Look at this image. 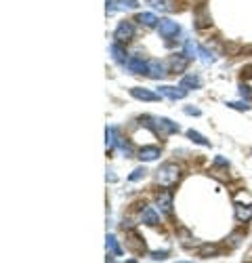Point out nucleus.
I'll use <instances>...</instances> for the list:
<instances>
[{
    "instance_id": "21",
    "label": "nucleus",
    "mask_w": 252,
    "mask_h": 263,
    "mask_svg": "<svg viewBox=\"0 0 252 263\" xmlns=\"http://www.w3.org/2000/svg\"><path fill=\"white\" fill-rule=\"evenodd\" d=\"M217 255H219V249L214 247V244H204L200 249V257H204V259H210V257H217Z\"/></svg>"
},
{
    "instance_id": "32",
    "label": "nucleus",
    "mask_w": 252,
    "mask_h": 263,
    "mask_svg": "<svg viewBox=\"0 0 252 263\" xmlns=\"http://www.w3.org/2000/svg\"><path fill=\"white\" fill-rule=\"evenodd\" d=\"M214 164H219V166H229V160H225L223 156H217V158H214Z\"/></svg>"
},
{
    "instance_id": "33",
    "label": "nucleus",
    "mask_w": 252,
    "mask_h": 263,
    "mask_svg": "<svg viewBox=\"0 0 252 263\" xmlns=\"http://www.w3.org/2000/svg\"><path fill=\"white\" fill-rule=\"evenodd\" d=\"M107 181H112V183L116 181V175H114L112 171H107Z\"/></svg>"
},
{
    "instance_id": "8",
    "label": "nucleus",
    "mask_w": 252,
    "mask_h": 263,
    "mask_svg": "<svg viewBox=\"0 0 252 263\" xmlns=\"http://www.w3.org/2000/svg\"><path fill=\"white\" fill-rule=\"evenodd\" d=\"M168 72H166V67H164V64L162 61H158V59H149L147 61V76L151 78V80H162Z\"/></svg>"
},
{
    "instance_id": "5",
    "label": "nucleus",
    "mask_w": 252,
    "mask_h": 263,
    "mask_svg": "<svg viewBox=\"0 0 252 263\" xmlns=\"http://www.w3.org/2000/svg\"><path fill=\"white\" fill-rule=\"evenodd\" d=\"M158 93L162 95V97H166L170 101H177V99H185L187 97V89H183L181 84L179 86H170V84H162Z\"/></svg>"
},
{
    "instance_id": "27",
    "label": "nucleus",
    "mask_w": 252,
    "mask_h": 263,
    "mask_svg": "<svg viewBox=\"0 0 252 263\" xmlns=\"http://www.w3.org/2000/svg\"><path fill=\"white\" fill-rule=\"evenodd\" d=\"M227 108L238 110V112H248V110H250V105H248L246 101H227Z\"/></svg>"
},
{
    "instance_id": "10",
    "label": "nucleus",
    "mask_w": 252,
    "mask_h": 263,
    "mask_svg": "<svg viewBox=\"0 0 252 263\" xmlns=\"http://www.w3.org/2000/svg\"><path fill=\"white\" fill-rule=\"evenodd\" d=\"M187 66H189V57L185 55V53H177V55L170 57V72H173V74L185 72Z\"/></svg>"
},
{
    "instance_id": "12",
    "label": "nucleus",
    "mask_w": 252,
    "mask_h": 263,
    "mask_svg": "<svg viewBox=\"0 0 252 263\" xmlns=\"http://www.w3.org/2000/svg\"><path fill=\"white\" fill-rule=\"evenodd\" d=\"M181 86L183 89H187V91H195V89H200L202 86V78L197 76V74H185L183 78H181Z\"/></svg>"
},
{
    "instance_id": "22",
    "label": "nucleus",
    "mask_w": 252,
    "mask_h": 263,
    "mask_svg": "<svg viewBox=\"0 0 252 263\" xmlns=\"http://www.w3.org/2000/svg\"><path fill=\"white\" fill-rule=\"evenodd\" d=\"M145 175H147V169L145 166H137V169H134L130 175H128V181H141V179H145Z\"/></svg>"
},
{
    "instance_id": "34",
    "label": "nucleus",
    "mask_w": 252,
    "mask_h": 263,
    "mask_svg": "<svg viewBox=\"0 0 252 263\" xmlns=\"http://www.w3.org/2000/svg\"><path fill=\"white\" fill-rule=\"evenodd\" d=\"M250 152H252V150H250Z\"/></svg>"
},
{
    "instance_id": "15",
    "label": "nucleus",
    "mask_w": 252,
    "mask_h": 263,
    "mask_svg": "<svg viewBox=\"0 0 252 263\" xmlns=\"http://www.w3.org/2000/svg\"><path fill=\"white\" fill-rule=\"evenodd\" d=\"M105 137H107V141H105V147H107V152H112L118 147V129L116 127H107L105 129Z\"/></svg>"
},
{
    "instance_id": "9",
    "label": "nucleus",
    "mask_w": 252,
    "mask_h": 263,
    "mask_svg": "<svg viewBox=\"0 0 252 263\" xmlns=\"http://www.w3.org/2000/svg\"><path fill=\"white\" fill-rule=\"evenodd\" d=\"M162 156V150L158 145H143L141 150H139V160L141 162H154V160H158V158Z\"/></svg>"
},
{
    "instance_id": "24",
    "label": "nucleus",
    "mask_w": 252,
    "mask_h": 263,
    "mask_svg": "<svg viewBox=\"0 0 252 263\" xmlns=\"http://www.w3.org/2000/svg\"><path fill=\"white\" fill-rule=\"evenodd\" d=\"M185 55L189 57V59H193L195 55H197V45H195V42L193 40H185Z\"/></svg>"
},
{
    "instance_id": "18",
    "label": "nucleus",
    "mask_w": 252,
    "mask_h": 263,
    "mask_svg": "<svg viewBox=\"0 0 252 263\" xmlns=\"http://www.w3.org/2000/svg\"><path fill=\"white\" fill-rule=\"evenodd\" d=\"M147 4H151V6H154L156 11H160V13H170V11H175L173 0H147Z\"/></svg>"
},
{
    "instance_id": "3",
    "label": "nucleus",
    "mask_w": 252,
    "mask_h": 263,
    "mask_svg": "<svg viewBox=\"0 0 252 263\" xmlns=\"http://www.w3.org/2000/svg\"><path fill=\"white\" fill-rule=\"evenodd\" d=\"M158 32H160V36H162V38L170 40V38H177L179 34H181V25H179L177 21H173V19H160V23H158Z\"/></svg>"
},
{
    "instance_id": "20",
    "label": "nucleus",
    "mask_w": 252,
    "mask_h": 263,
    "mask_svg": "<svg viewBox=\"0 0 252 263\" xmlns=\"http://www.w3.org/2000/svg\"><path fill=\"white\" fill-rule=\"evenodd\" d=\"M187 139H191L193 143L202 145V147H210V141H208V139H206L202 133H197V131H193V129H189V131H187Z\"/></svg>"
},
{
    "instance_id": "16",
    "label": "nucleus",
    "mask_w": 252,
    "mask_h": 263,
    "mask_svg": "<svg viewBox=\"0 0 252 263\" xmlns=\"http://www.w3.org/2000/svg\"><path fill=\"white\" fill-rule=\"evenodd\" d=\"M134 21H139L141 25H145V28H158V23H160V19L154 13H139Z\"/></svg>"
},
{
    "instance_id": "30",
    "label": "nucleus",
    "mask_w": 252,
    "mask_h": 263,
    "mask_svg": "<svg viewBox=\"0 0 252 263\" xmlns=\"http://www.w3.org/2000/svg\"><path fill=\"white\" fill-rule=\"evenodd\" d=\"M240 95H242V97H246V99H250V97H252L250 89H248V86H244V84H240Z\"/></svg>"
},
{
    "instance_id": "4",
    "label": "nucleus",
    "mask_w": 252,
    "mask_h": 263,
    "mask_svg": "<svg viewBox=\"0 0 252 263\" xmlns=\"http://www.w3.org/2000/svg\"><path fill=\"white\" fill-rule=\"evenodd\" d=\"M114 38H116V42H130L132 38H134V25H132V21H120L118 23V28H116V32H114Z\"/></svg>"
},
{
    "instance_id": "29",
    "label": "nucleus",
    "mask_w": 252,
    "mask_h": 263,
    "mask_svg": "<svg viewBox=\"0 0 252 263\" xmlns=\"http://www.w3.org/2000/svg\"><path fill=\"white\" fill-rule=\"evenodd\" d=\"M105 2H107V6H105V13L107 15H112V13L118 11V0H105Z\"/></svg>"
},
{
    "instance_id": "28",
    "label": "nucleus",
    "mask_w": 252,
    "mask_h": 263,
    "mask_svg": "<svg viewBox=\"0 0 252 263\" xmlns=\"http://www.w3.org/2000/svg\"><path fill=\"white\" fill-rule=\"evenodd\" d=\"M168 255H170L168 251H151L149 253V257L154 261H164V259H168Z\"/></svg>"
},
{
    "instance_id": "7",
    "label": "nucleus",
    "mask_w": 252,
    "mask_h": 263,
    "mask_svg": "<svg viewBox=\"0 0 252 263\" xmlns=\"http://www.w3.org/2000/svg\"><path fill=\"white\" fill-rule=\"evenodd\" d=\"M126 69L130 74H147V61L139 55H130L128 61H126Z\"/></svg>"
},
{
    "instance_id": "19",
    "label": "nucleus",
    "mask_w": 252,
    "mask_h": 263,
    "mask_svg": "<svg viewBox=\"0 0 252 263\" xmlns=\"http://www.w3.org/2000/svg\"><path fill=\"white\" fill-rule=\"evenodd\" d=\"M158 206H160V210L164 215H170V213H173V196H170V194L158 196Z\"/></svg>"
},
{
    "instance_id": "2",
    "label": "nucleus",
    "mask_w": 252,
    "mask_h": 263,
    "mask_svg": "<svg viewBox=\"0 0 252 263\" xmlns=\"http://www.w3.org/2000/svg\"><path fill=\"white\" fill-rule=\"evenodd\" d=\"M151 122H145L147 127H151L156 131L158 135H162V137H166V135H173V133H179V125L177 122H173L170 118H149Z\"/></svg>"
},
{
    "instance_id": "1",
    "label": "nucleus",
    "mask_w": 252,
    "mask_h": 263,
    "mask_svg": "<svg viewBox=\"0 0 252 263\" xmlns=\"http://www.w3.org/2000/svg\"><path fill=\"white\" fill-rule=\"evenodd\" d=\"M179 177H181V169L175 162H164L156 171V181L160 186H173V183L179 181Z\"/></svg>"
},
{
    "instance_id": "13",
    "label": "nucleus",
    "mask_w": 252,
    "mask_h": 263,
    "mask_svg": "<svg viewBox=\"0 0 252 263\" xmlns=\"http://www.w3.org/2000/svg\"><path fill=\"white\" fill-rule=\"evenodd\" d=\"M110 53H112V57H114L116 64L126 66V61H128V57H126V49L122 47V42H114V45L110 47Z\"/></svg>"
},
{
    "instance_id": "31",
    "label": "nucleus",
    "mask_w": 252,
    "mask_h": 263,
    "mask_svg": "<svg viewBox=\"0 0 252 263\" xmlns=\"http://www.w3.org/2000/svg\"><path fill=\"white\" fill-rule=\"evenodd\" d=\"M185 114H189V116H202V110L200 108H185Z\"/></svg>"
},
{
    "instance_id": "11",
    "label": "nucleus",
    "mask_w": 252,
    "mask_h": 263,
    "mask_svg": "<svg viewBox=\"0 0 252 263\" xmlns=\"http://www.w3.org/2000/svg\"><path fill=\"white\" fill-rule=\"evenodd\" d=\"M141 221L145 223V225H151V227H156L160 223V215H158V210L154 206H147V208H143V213H141Z\"/></svg>"
},
{
    "instance_id": "25",
    "label": "nucleus",
    "mask_w": 252,
    "mask_h": 263,
    "mask_svg": "<svg viewBox=\"0 0 252 263\" xmlns=\"http://www.w3.org/2000/svg\"><path fill=\"white\" fill-rule=\"evenodd\" d=\"M118 8H122V11H134V8H139V0H118Z\"/></svg>"
},
{
    "instance_id": "23",
    "label": "nucleus",
    "mask_w": 252,
    "mask_h": 263,
    "mask_svg": "<svg viewBox=\"0 0 252 263\" xmlns=\"http://www.w3.org/2000/svg\"><path fill=\"white\" fill-rule=\"evenodd\" d=\"M197 28H208L210 25V17L206 15V8H200V11H197Z\"/></svg>"
},
{
    "instance_id": "6",
    "label": "nucleus",
    "mask_w": 252,
    "mask_h": 263,
    "mask_svg": "<svg viewBox=\"0 0 252 263\" xmlns=\"http://www.w3.org/2000/svg\"><path fill=\"white\" fill-rule=\"evenodd\" d=\"M128 93H130V97L139 99V101H160V97H162L160 93H154V91H149V89H143V86H132Z\"/></svg>"
},
{
    "instance_id": "26",
    "label": "nucleus",
    "mask_w": 252,
    "mask_h": 263,
    "mask_svg": "<svg viewBox=\"0 0 252 263\" xmlns=\"http://www.w3.org/2000/svg\"><path fill=\"white\" fill-rule=\"evenodd\" d=\"M197 55H200V59L204 61V64H212L214 57H212V53L206 49V47H197Z\"/></svg>"
},
{
    "instance_id": "17",
    "label": "nucleus",
    "mask_w": 252,
    "mask_h": 263,
    "mask_svg": "<svg viewBox=\"0 0 252 263\" xmlns=\"http://www.w3.org/2000/svg\"><path fill=\"white\" fill-rule=\"evenodd\" d=\"M105 247H107V251L112 253V255H116V257H122V247L118 244V238H116L114 234H107V238H105Z\"/></svg>"
},
{
    "instance_id": "14",
    "label": "nucleus",
    "mask_w": 252,
    "mask_h": 263,
    "mask_svg": "<svg viewBox=\"0 0 252 263\" xmlns=\"http://www.w3.org/2000/svg\"><path fill=\"white\" fill-rule=\"evenodd\" d=\"M236 219L240 223H248L250 219H252V206L250 204H240V202H236Z\"/></svg>"
}]
</instances>
